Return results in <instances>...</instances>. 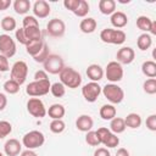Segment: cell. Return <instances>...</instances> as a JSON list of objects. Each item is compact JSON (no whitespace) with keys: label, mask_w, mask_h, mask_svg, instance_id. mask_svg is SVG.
I'll use <instances>...</instances> for the list:
<instances>
[{"label":"cell","mask_w":156,"mask_h":156,"mask_svg":"<svg viewBox=\"0 0 156 156\" xmlns=\"http://www.w3.org/2000/svg\"><path fill=\"white\" fill-rule=\"evenodd\" d=\"M101 93L102 95L112 104V105H116V104H119L123 101L124 99V91L123 89L115 84V83H108L106 84L104 88H101Z\"/></svg>","instance_id":"4"},{"label":"cell","mask_w":156,"mask_h":156,"mask_svg":"<svg viewBox=\"0 0 156 156\" xmlns=\"http://www.w3.org/2000/svg\"><path fill=\"white\" fill-rule=\"evenodd\" d=\"M93 126H94V121H93L91 116H89V115H80L76 119V127L80 132L87 133V132L91 130Z\"/></svg>","instance_id":"18"},{"label":"cell","mask_w":156,"mask_h":156,"mask_svg":"<svg viewBox=\"0 0 156 156\" xmlns=\"http://www.w3.org/2000/svg\"><path fill=\"white\" fill-rule=\"evenodd\" d=\"M94 156H111V154L107 150V147H98L94 151Z\"/></svg>","instance_id":"47"},{"label":"cell","mask_w":156,"mask_h":156,"mask_svg":"<svg viewBox=\"0 0 156 156\" xmlns=\"http://www.w3.org/2000/svg\"><path fill=\"white\" fill-rule=\"evenodd\" d=\"M44 79H49L48 73L44 69H39L34 73V80H44Z\"/></svg>","instance_id":"46"},{"label":"cell","mask_w":156,"mask_h":156,"mask_svg":"<svg viewBox=\"0 0 156 156\" xmlns=\"http://www.w3.org/2000/svg\"><path fill=\"white\" fill-rule=\"evenodd\" d=\"M98 135H99V139H100V143L106 146V147H116L118 146L119 144V138L117 136V134L112 133L108 128L106 127H100L98 130H96Z\"/></svg>","instance_id":"9"},{"label":"cell","mask_w":156,"mask_h":156,"mask_svg":"<svg viewBox=\"0 0 156 156\" xmlns=\"http://www.w3.org/2000/svg\"><path fill=\"white\" fill-rule=\"evenodd\" d=\"M118 2H119V4H129L130 0H127V1H124V0H118Z\"/></svg>","instance_id":"53"},{"label":"cell","mask_w":156,"mask_h":156,"mask_svg":"<svg viewBox=\"0 0 156 156\" xmlns=\"http://www.w3.org/2000/svg\"><path fill=\"white\" fill-rule=\"evenodd\" d=\"M146 128L151 132H156V115L152 113L146 118Z\"/></svg>","instance_id":"44"},{"label":"cell","mask_w":156,"mask_h":156,"mask_svg":"<svg viewBox=\"0 0 156 156\" xmlns=\"http://www.w3.org/2000/svg\"><path fill=\"white\" fill-rule=\"evenodd\" d=\"M104 76H106L107 80L110 83H117L119 80H122L123 78V68L122 65L118 63L117 61H110L107 63V66L105 67L104 71Z\"/></svg>","instance_id":"7"},{"label":"cell","mask_w":156,"mask_h":156,"mask_svg":"<svg viewBox=\"0 0 156 156\" xmlns=\"http://www.w3.org/2000/svg\"><path fill=\"white\" fill-rule=\"evenodd\" d=\"M0 54L6 56L7 58L15 56L16 54V43L11 38V35L6 33L0 34Z\"/></svg>","instance_id":"12"},{"label":"cell","mask_w":156,"mask_h":156,"mask_svg":"<svg viewBox=\"0 0 156 156\" xmlns=\"http://www.w3.org/2000/svg\"><path fill=\"white\" fill-rule=\"evenodd\" d=\"M51 12V7L45 0H37L33 4V13L35 18H46Z\"/></svg>","instance_id":"15"},{"label":"cell","mask_w":156,"mask_h":156,"mask_svg":"<svg viewBox=\"0 0 156 156\" xmlns=\"http://www.w3.org/2000/svg\"><path fill=\"white\" fill-rule=\"evenodd\" d=\"M49 128L54 134H60L66 129V123L62 119H52L50 122Z\"/></svg>","instance_id":"36"},{"label":"cell","mask_w":156,"mask_h":156,"mask_svg":"<svg viewBox=\"0 0 156 156\" xmlns=\"http://www.w3.org/2000/svg\"><path fill=\"white\" fill-rule=\"evenodd\" d=\"M46 32L50 37L61 38L66 32V24L61 18H52L46 24Z\"/></svg>","instance_id":"13"},{"label":"cell","mask_w":156,"mask_h":156,"mask_svg":"<svg viewBox=\"0 0 156 156\" xmlns=\"http://www.w3.org/2000/svg\"><path fill=\"white\" fill-rule=\"evenodd\" d=\"M85 143L88 145H90V146H99L101 144L96 130H89V132H87V134H85Z\"/></svg>","instance_id":"38"},{"label":"cell","mask_w":156,"mask_h":156,"mask_svg":"<svg viewBox=\"0 0 156 156\" xmlns=\"http://www.w3.org/2000/svg\"><path fill=\"white\" fill-rule=\"evenodd\" d=\"M26 37L28 40H39L41 39V30L39 27H29V28H23Z\"/></svg>","instance_id":"34"},{"label":"cell","mask_w":156,"mask_h":156,"mask_svg":"<svg viewBox=\"0 0 156 156\" xmlns=\"http://www.w3.org/2000/svg\"><path fill=\"white\" fill-rule=\"evenodd\" d=\"M28 76V66L24 61L20 60L16 61L12 67H11V79H13L15 82H17L20 85H22Z\"/></svg>","instance_id":"8"},{"label":"cell","mask_w":156,"mask_h":156,"mask_svg":"<svg viewBox=\"0 0 156 156\" xmlns=\"http://www.w3.org/2000/svg\"><path fill=\"white\" fill-rule=\"evenodd\" d=\"M20 84L17 83V82H15L13 79H7L5 83H4V85H2V88H4V90L7 93V94H10V95H13V94H17L18 91H20Z\"/></svg>","instance_id":"32"},{"label":"cell","mask_w":156,"mask_h":156,"mask_svg":"<svg viewBox=\"0 0 156 156\" xmlns=\"http://www.w3.org/2000/svg\"><path fill=\"white\" fill-rule=\"evenodd\" d=\"M22 150V144L17 139H9L4 144V152L7 156H17L21 154Z\"/></svg>","instance_id":"17"},{"label":"cell","mask_w":156,"mask_h":156,"mask_svg":"<svg viewBox=\"0 0 156 156\" xmlns=\"http://www.w3.org/2000/svg\"><path fill=\"white\" fill-rule=\"evenodd\" d=\"M27 111L29 115L37 118H43L46 115V107L43 100L39 98H30L27 101Z\"/></svg>","instance_id":"10"},{"label":"cell","mask_w":156,"mask_h":156,"mask_svg":"<svg viewBox=\"0 0 156 156\" xmlns=\"http://www.w3.org/2000/svg\"><path fill=\"white\" fill-rule=\"evenodd\" d=\"M50 93L55 96V98H62L66 94V87L61 83V82H55L51 84L50 87Z\"/></svg>","instance_id":"33"},{"label":"cell","mask_w":156,"mask_h":156,"mask_svg":"<svg viewBox=\"0 0 156 156\" xmlns=\"http://www.w3.org/2000/svg\"><path fill=\"white\" fill-rule=\"evenodd\" d=\"M12 132V124L9 121H0V139L6 138Z\"/></svg>","instance_id":"39"},{"label":"cell","mask_w":156,"mask_h":156,"mask_svg":"<svg viewBox=\"0 0 156 156\" xmlns=\"http://www.w3.org/2000/svg\"><path fill=\"white\" fill-rule=\"evenodd\" d=\"M141 117L139 113H135V112H130L124 118V123H126V127H129L132 129H136L141 126Z\"/></svg>","instance_id":"24"},{"label":"cell","mask_w":156,"mask_h":156,"mask_svg":"<svg viewBox=\"0 0 156 156\" xmlns=\"http://www.w3.org/2000/svg\"><path fill=\"white\" fill-rule=\"evenodd\" d=\"M20 156H38L37 152L34 150H29V149H26L24 151H21V155Z\"/></svg>","instance_id":"51"},{"label":"cell","mask_w":156,"mask_h":156,"mask_svg":"<svg viewBox=\"0 0 156 156\" xmlns=\"http://www.w3.org/2000/svg\"><path fill=\"white\" fill-rule=\"evenodd\" d=\"M98 6L102 15H112L116 11V1L115 0H100Z\"/></svg>","instance_id":"26"},{"label":"cell","mask_w":156,"mask_h":156,"mask_svg":"<svg viewBox=\"0 0 156 156\" xmlns=\"http://www.w3.org/2000/svg\"><path fill=\"white\" fill-rule=\"evenodd\" d=\"M49 55H50V52H49V46H48L46 43H45L44 46H43V49L39 51V54L35 55L33 58H34V61L38 62V63H44V61L48 58Z\"/></svg>","instance_id":"40"},{"label":"cell","mask_w":156,"mask_h":156,"mask_svg":"<svg viewBox=\"0 0 156 156\" xmlns=\"http://www.w3.org/2000/svg\"><path fill=\"white\" fill-rule=\"evenodd\" d=\"M110 22L115 28L121 29V28H123V27H126L128 24V16L122 11H115L111 15Z\"/></svg>","instance_id":"19"},{"label":"cell","mask_w":156,"mask_h":156,"mask_svg":"<svg viewBox=\"0 0 156 156\" xmlns=\"http://www.w3.org/2000/svg\"><path fill=\"white\" fill-rule=\"evenodd\" d=\"M44 44H45V41L43 39H39V40H28V43L24 45L26 46V51H27L28 55H30L32 57H34L43 49Z\"/></svg>","instance_id":"21"},{"label":"cell","mask_w":156,"mask_h":156,"mask_svg":"<svg viewBox=\"0 0 156 156\" xmlns=\"http://www.w3.org/2000/svg\"><path fill=\"white\" fill-rule=\"evenodd\" d=\"M15 38H16V40H17L20 44H22V45H26V44L28 43V39H27V37H26V33H24V29H23V28L16 29V32H15Z\"/></svg>","instance_id":"42"},{"label":"cell","mask_w":156,"mask_h":156,"mask_svg":"<svg viewBox=\"0 0 156 156\" xmlns=\"http://www.w3.org/2000/svg\"><path fill=\"white\" fill-rule=\"evenodd\" d=\"M0 156H4V154H2V152H1V151H0Z\"/></svg>","instance_id":"54"},{"label":"cell","mask_w":156,"mask_h":156,"mask_svg":"<svg viewBox=\"0 0 156 156\" xmlns=\"http://www.w3.org/2000/svg\"><path fill=\"white\" fill-rule=\"evenodd\" d=\"M88 78L90 79V82H96L99 83L102 78H104V68L98 65V63H91L87 67V71H85Z\"/></svg>","instance_id":"16"},{"label":"cell","mask_w":156,"mask_h":156,"mask_svg":"<svg viewBox=\"0 0 156 156\" xmlns=\"http://www.w3.org/2000/svg\"><path fill=\"white\" fill-rule=\"evenodd\" d=\"M29 27H39V21L34 16H24V18L22 20V28Z\"/></svg>","instance_id":"41"},{"label":"cell","mask_w":156,"mask_h":156,"mask_svg":"<svg viewBox=\"0 0 156 156\" xmlns=\"http://www.w3.org/2000/svg\"><path fill=\"white\" fill-rule=\"evenodd\" d=\"M141 72L147 78H155L156 77V62L152 60L144 61L141 65Z\"/></svg>","instance_id":"29"},{"label":"cell","mask_w":156,"mask_h":156,"mask_svg":"<svg viewBox=\"0 0 156 156\" xmlns=\"http://www.w3.org/2000/svg\"><path fill=\"white\" fill-rule=\"evenodd\" d=\"M10 69L9 58L0 54V72H7Z\"/></svg>","instance_id":"45"},{"label":"cell","mask_w":156,"mask_h":156,"mask_svg":"<svg viewBox=\"0 0 156 156\" xmlns=\"http://www.w3.org/2000/svg\"><path fill=\"white\" fill-rule=\"evenodd\" d=\"M136 45H138V49L139 50L146 51L152 45V38H151V35L149 33H141L138 37V39H136Z\"/></svg>","instance_id":"27"},{"label":"cell","mask_w":156,"mask_h":156,"mask_svg":"<svg viewBox=\"0 0 156 156\" xmlns=\"http://www.w3.org/2000/svg\"><path fill=\"white\" fill-rule=\"evenodd\" d=\"M45 143V135L40 130H29L22 138V145L26 149L34 150L43 146Z\"/></svg>","instance_id":"5"},{"label":"cell","mask_w":156,"mask_h":156,"mask_svg":"<svg viewBox=\"0 0 156 156\" xmlns=\"http://www.w3.org/2000/svg\"><path fill=\"white\" fill-rule=\"evenodd\" d=\"M116 156H130V154H129V151H128L127 149L119 147V149L117 150V152H116Z\"/></svg>","instance_id":"50"},{"label":"cell","mask_w":156,"mask_h":156,"mask_svg":"<svg viewBox=\"0 0 156 156\" xmlns=\"http://www.w3.org/2000/svg\"><path fill=\"white\" fill-rule=\"evenodd\" d=\"M7 105V98L4 93H0V111H4Z\"/></svg>","instance_id":"48"},{"label":"cell","mask_w":156,"mask_h":156,"mask_svg":"<svg viewBox=\"0 0 156 156\" xmlns=\"http://www.w3.org/2000/svg\"><path fill=\"white\" fill-rule=\"evenodd\" d=\"M151 23H152V20L150 17H147V16H139L136 18V27L144 33H149L150 32Z\"/></svg>","instance_id":"30"},{"label":"cell","mask_w":156,"mask_h":156,"mask_svg":"<svg viewBox=\"0 0 156 156\" xmlns=\"http://www.w3.org/2000/svg\"><path fill=\"white\" fill-rule=\"evenodd\" d=\"M116 113H117V110L112 104L102 105L100 107V111H99V115L104 121H111L112 118L116 117Z\"/></svg>","instance_id":"23"},{"label":"cell","mask_w":156,"mask_h":156,"mask_svg":"<svg viewBox=\"0 0 156 156\" xmlns=\"http://www.w3.org/2000/svg\"><path fill=\"white\" fill-rule=\"evenodd\" d=\"M116 58L117 62L121 65H129L134 61L135 58V52L134 49H132L130 46H122L117 54H116Z\"/></svg>","instance_id":"14"},{"label":"cell","mask_w":156,"mask_h":156,"mask_svg":"<svg viewBox=\"0 0 156 156\" xmlns=\"http://www.w3.org/2000/svg\"><path fill=\"white\" fill-rule=\"evenodd\" d=\"M96 27H98V22H96V20L93 18V17H85V18H83V20L80 21V23H79V29H80L83 33H85V34L94 33L95 29H96Z\"/></svg>","instance_id":"20"},{"label":"cell","mask_w":156,"mask_h":156,"mask_svg":"<svg viewBox=\"0 0 156 156\" xmlns=\"http://www.w3.org/2000/svg\"><path fill=\"white\" fill-rule=\"evenodd\" d=\"M143 90L149 95L156 94V78H147L143 83Z\"/></svg>","instance_id":"37"},{"label":"cell","mask_w":156,"mask_h":156,"mask_svg":"<svg viewBox=\"0 0 156 156\" xmlns=\"http://www.w3.org/2000/svg\"><path fill=\"white\" fill-rule=\"evenodd\" d=\"M89 11H90V6H89L88 1H87V0H80L79 6L77 7V10H76L73 13H74L77 17L85 18V17H87V15L89 13Z\"/></svg>","instance_id":"35"},{"label":"cell","mask_w":156,"mask_h":156,"mask_svg":"<svg viewBox=\"0 0 156 156\" xmlns=\"http://www.w3.org/2000/svg\"><path fill=\"white\" fill-rule=\"evenodd\" d=\"M58 77H60V82L69 88V89H76V88H79L80 84H82V76L78 71H76L74 68L72 67H63V69L58 73Z\"/></svg>","instance_id":"1"},{"label":"cell","mask_w":156,"mask_h":156,"mask_svg":"<svg viewBox=\"0 0 156 156\" xmlns=\"http://www.w3.org/2000/svg\"><path fill=\"white\" fill-rule=\"evenodd\" d=\"M50 87L51 83L49 79H44V80H33L30 82L27 87H26V93L30 96V98H39V96H44L50 91Z\"/></svg>","instance_id":"3"},{"label":"cell","mask_w":156,"mask_h":156,"mask_svg":"<svg viewBox=\"0 0 156 156\" xmlns=\"http://www.w3.org/2000/svg\"><path fill=\"white\" fill-rule=\"evenodd\" d=\"M100 39L106 44L122 45L127 39V34L122 29L105 28V29H102L100 32Z\"/></svg>","instance_id":"2"},{"label":"cell","mask_w":156,"mask_h":156,"mask_svg":"<svg viewBox=\"0 0 156 156\" xmlns=\"http://www.w3.org/2000/svg\"><path fill=\"white\" fill-rule=\"evenodd\" d=\"M0 26H1L2 30H5V32H12V30L16 29L17 22H16V20H15L12 16H5V17L1 20Z\"/></svg>","instance_id":"31"},{"label":"cell","mask_w":156,"mask_h":156,"mask_svg":"<svg viewBox=\"0 0 156 156\" xmlns=\"http://www.w3.org/2000/svg\"><path fill=\"white\" fill-rule=\"evenodd\" d=\"M80 0H65L63 1V6L66 10H69L71 12H74L77 10V7L79 6Z\"/></svg>","instance_id":"43"},{"label":"cell","mask_w":156,"mask_h":156,"mask_svg":"<svg viewBox=\"0 0 156 156\" xmlns=\"http://www.w3.org/2000/svg\"><path fill=\"white\" fill-rule=\"evenodd\" d=\"M11 6V0H0V11H5Z\"/></svg>","instance_id":"49"},{"label":"cell","mask_w":156,"mask_h":156,"mask_svg":"<svg viewBox=\"0 0 156 156\" xmlns=\"http://www.w3.org/2000/svg\"><path fill=\"white\" fill-rule=\"evenodd\" d=\"M44 66V71L46 73H50V74H58L63 67H65V62L62 60L61 56L56 55V54H50L48 56V58L44 61L43 63Z\"/></svg>","instance_id":"6"},{"label":"cell","mask_w":156,"mask_h":156,"mask_svg":"<svg viewBox=\"0 0 156 156\" xmlns=\"http://www.w3.org/2000/svg\"><path fill=\"white\" fill-rule=\"evenodd\" d=\"M151 35H156V21H152L151 23V28H150V32H149Z\"/></svg>","instance_id":"52"},{"label":"cell","mask_w":156,"mask_h":156,"mask_svg":"<svg viewBox=\"0 0 156 156\" xmlns=\"http://www.w3.org/2000/svg\"><path fill=\"white\" fill-rule=\"evenodd\" d=\"M126 123H124V118H121V117H115L111 119L110 122V130L115 134H121L126 130Z\"/></svg>","instance_id":"28"},{"label":"cell","mask_w":156,"mask_h":156,"mask_svg":"<svg viewBox=\"0 0 156 156\" xmlns=\"http://www.w3.org/2000/svg\"><path fill=\"white\" fill-rule=\"evenodd\" d=\"M101 94V87L96 82H89L83 85L82 88V95L85 101L88 102H95Z\"/></svg>","instance_id":"11"},{"label":"cell","mask_w":156,"mask_h":156,"mask_svg":"<svg viewBox=\"0 0 156 156\" xmlns=\"http://www.w3.org/2000/svg\"><path fill=\"white\" fill-rule=\"evenodd\" d=\"M12 6L17 15H26L30 10L32 4L29 0H15Z\"/></svg>","instance_id":"25"},{"label":"cell","mask_w":156,"mask_h":156,"mask_svg":"<svg viewBox=\"0 0 156 156\" xmlns=\"http://www.w3.org/2000/svg\"><path fill=\"white\" fill-rule=\"evenodd\" d=\"M46 113L52 119H62V117L66 113V108L61 104H52L49 107V110H46Z\"/></svg>","instance_id":"22"}]
</instances>
